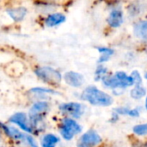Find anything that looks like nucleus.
<instances>
[{"label":"nucleus","instance_id":"f257e3e1","mask_svg":"<svg viewBox=\"0 0 147 147\" xmlns=\"http://www.w3.org/2000/svg\"><path fill=\"white\" fill-rule=\"evenodd\" d=\"M82 98L93 105L109 106L113 102L112 97L94 86L88 87L82 94Z\"/></svg>","mask_w":147,"mask_h":147},{"label":"nucleus","instance_id":"a211bd4d","mask_svg":"<svg viewBox=\"0 0 147 147\" xmlns=\"http://www.w3.org/2000/svg\"><path fill=\"white\" fill-rule=\"evenodd\" d=\"M115 111L120 115H128L132 117L139 116V112L137 109H129L127 108H120V109H116Z\"/></svg>","mask_w":147,"mask_h":147},{"label":"nucleus","instance_id":"20e7f679","mask_svg":"<svg viewBox=\"0 0 147 147\" xmlns=\"http://www.w3.org/2000/svg\"><path fill=\"white\" fill-rule=\"evenodd\" d=\"M81 127L72 119L66 118L63 120L60 126V134L65 140H70L76 134L81 132Z\"/></svg>","mask_w":147,"mask_h":147},{"label":"nucleus","instance_id":"423d86ee","mask_svg":"<svg viewBox=\"0 0 147 147\" xmlns=\"http://www.w3.org/2000/svg\"><path fill=\"white\" fill-rule=\"evenodd\" d=\"M101 142V137L99 134L90 130L84 134L78 141V146L79 147H94L98 145Z\"/></svg>","mask_w":147,"mask_h":147},{"label":"nucleus","instance_id":"ddd939ff","mask_svg":"<svg viewBox=\"0 0 147 147\" xmlns=\"http://www.w3.org/2000/svg\"><path fill=\"white\" fill-rule=\"evenodd\" d=\"M134 34L137 37L147 40V22L142 21L139 23H137L134 27Z\"/></svg>","mask_w":147,"mask_h":147},{"label":"nucleus","instance_id":"6ab92c4d","mask_svg":"<svg viewBox=\"0 0 147 147\" xmlns=\"http://www.w3.org/2000/svg\"><path fill=\"white\" fill-rule=\"evenodd\" d=\"M134 132L140 136L147 135V124H142V125H138L134 127Z\"/></svg>","mask_w":147,"mask_h":147},{"label":"nucleus","instance_id":"f3484780","mask_svg":"<svg viewBox=\"0 0 147 147\" xmlns=\"http://www.w3.org/2000/svg\"><path fill=\"white\" fill-rule=\"evenodd\" d=\"M146 95V90L141 84H137L135 85L134 89L131 91V96L133 98L135 99H140L142 96Z\"/></svg>","mask_w":147,"mask_h":147},{"label":"nucleus","instance_id":"412c9836","mask_svg":"<svg viewBox=\"0 0 147 147\" xmlns=\"http://www.w3.org/2000/svg\"><path fill=\"white\" fill-rule=\"evenodd\" d=\"M25 140L27 141V143L31 147H38V146L36 145L35 141L34 140V139L28 135H26V138H25Z\"/></svg>","mask_w":147,"mask_h":147},{"label":"nucleus","instance_id":"5701e85b","mask_svg":"<svg viewBox=\"0 0 147 147\" xmlns=\"http://www.w3.org/2000/svg\"><path fill=\"white\" fill-rule=\"evenodd\" d=\"M146 109H147V98H146Z\"/></svg>","mask_w":147,"mask_h":147},{"label":"nucleus","instance_id":"1a4fd4ad","mask_svg":"<svg viewBox=\"0 0 147 147\" xmlns=\"http://www.w3.org/2000/svg\"><path fill=\"white\" fill-rule=\"evenodd\" d=\"M65 80L67 84L73 87H80L84 82V77L81 74L74 71L66 72L65 74Z\"/></svg>","mask_w":147,"mask_h":147},{"label":"nucleus","instance_id":"6e6552de","mask_svg":"<svg viewBox=\"0 0 147 147\" xmlns=\"http://www.w3.org/2000/svg\"><path fill=\"white\" fill-rule=\"evenodd\" d=\"M9 121L11 123L16 124L18 127H20L22 130L32 133V128L30 127V124L28 121L27 115L24 113H16L14 115H12L9 119Z\"/></svg>","mask_w":147,"mask_h":147},{"label":"nucleus","instance_id":"4be33fe9","mask_svg":"<svg viewBox=\"0 0 147 147\" xmlns=\"http://www.w3.org/2000/svg\"><path fill=\"white\" fill-rule=\"evenodd\" d=\"M107 72V70L103 67H99L96 71V76L99 77V76H102L103 74H105Z\"/></svg>","mask_w":147,"mask_h":147},{"label":"nucleus","instance_id":"2eb2a0df","mask_svg":"<svg viewBox=\"0 0 147 147\" xmlns=\"http://www.w3.org/2000/svg\"><path fill=\"white\" fill-rule=\"evenodd\" d=\"M59 142V138L53 134H47L43 137L41 141L42 147H55Z\"/></svg>","mask_w":147,"mask_h":147},{"label":"nucleus","instance_id":"9d476101","mask_svg":"<svg viewBox=\"0 0 147 147\" xmlns=\"http://www.w3.org/2000/svg\"><path fill=\"white\" fill-rule=\"evenodd\" d=\"M122 21H123L122 12L119 9H114L110 13V15L108 18L109 24L113 28H117V27L121 26V24L122 23Z\"/></svg>","mask_w":147,"mask_h":147},{"label":"nucleus","instance_id":"f8f14e48","mask_svg":"<svg viewBox=\"0 0 147 147\" xmlns=\"http://www.w3.org/2000/svg\"><path fill=\"white\" fill-rule=\"evenodd\" d=\"M8 14L15 22H20L27 15V9L24 7L13 8L8 10Z\"/></svg>","mask_w":147,"mask_h":147},{"label":"nucleus","instance_id":"a878e982","mask_svg":"<svg viewBox=\"0 0 147 147\" xmlns=\"http://www.w3.org/2000/svg\"><path fill=\"white\" fill-rule=\"evenodd\" d=\"M146 147H147V146H146Z\"/></svg>","mask_w":147,"mask_h":147},{"label":"nucleus","instance_id":"393cba45","mask_svg":"<svg viewBox=\"0 0 147 147\" xmlns=\"http://www.w3.org/2000/svg\"><path fill=\"white\" fill-rule=\"evenodd\" d=\"M0 147H3V146H0Z\"/></svg>","mask_w":147,"mask_h":147},{"label":"nucleus","instance_id":"dca6fc26","mask_svg":"<svg viewBox=\"0 0 147 147\" xmlns=\"http://www.w3.org/2000/svg\"><path fill=\"white\" fill-rule=\"evenodd\" d=\"M98 51L102 53V56L100 57L98 62L99 63H103L106 62L110 57L111 55H113L114 51L110 48H107V47H98Z\"/></svg>","mask_w":147,"mask_h":147},{"label":"nucleus","instance_id":"b1692460","mask_svg":"<svg viewBox=\"0 0 147 147\" xmlns=\"http://www.w3.org/2000/svg\"><path fill=\"white\" fill-rule=\"evenodd\" d=\"M146 79H147V73H146Z\"/></svg>","mask_w":147,"mask_h":147},{"label":"nucleus","instance_id":"aec40b11","mask_svg":"<svg viewBox=\"0 0 147 147\" xmlns=\"http://www.w3.org/2000/svg\"><path fill=\"white\" fill-rule=\"evenodd\" d=\"M131 77H132V78H133L134 83L135 85H137V84H141V78H140V73H139L137 71H133Z\"/></svg>","mask_w":147,"mask_h":147},{"label":"nucleus","instance_id":"f03ea898","mask_svg":"<svg viewBox=\"0 0 147 147\" xmlns=\"http://www.w3.org/2000/svg\"><path fill=\"white\" fill-rule=\"evenodd\" d=\"M134 80L131 76H127L123 71H118L114 77L103 78V84L110 88H125L133 85Z\"/></svg>","mask_w":147,"mask_h":147},{"label":"nucleus","instance_id":"0eeeda50","mask_svg":"<svg viewBox=\"0 0 147 147\" xmlns=\"http://www.w3.org/2000/svg\"><path fill=\"white\" fill-rule=\"evenodd\" d=\"M59 109L69 115H71L72 117L78 118L83 114V107L81 104L77 102H69V103H64L59 106Z\"/></svg>","mask_w":147,"mask_h":147},{"label":"nucleus","instance_id":"4468645a","mask_svg":"<svg viewBox=\"0 0 147 147\" xmlns=\"http://www.w3.org/2000/svg\"><path fill=\"white\" fill-rule=\"evenodd\" d=\"M2 127L5 130V133L9 137H11L12 139H15V140H23L24 139L25 140L26 135L22 134L17 129H16V128H14L12 127H8V126H4V125H2Z\"/></svg>","mask_w":147,"mask_h":147},{"label":"nucleus","instance_id":"9b49d317","mask_svg":"<svg viewBox=\"0 0 147 147\" xmlns=\"http://www.w3.org/2000/svg\"><path fill=\"white\" fill-rule=\"evenodd\" d=\"M65 21V16L61 13H54L51 14L46 19V24L48 27H54L59 25L60 23Z\"/></svg>","mask_w":147,"mask_h":147},{"label":"nucleus","instance_id":"39448f33","mask_svg":"<svg viewBox=\"0 0 147 147\" xmlns=\"http://www.w3.org/2000/svg\"><path fill=\"white\" fill-rule=\"evenodd\" d=\"M48 109H49V105L46 102H39L34 103L32 106L29 113L30 124L36 126L41 121L42 115L46 113L48 110Z\"/></svg>","mask_w":147,"mask_h":147},{"label":"nucleus","instance_id":"7ed1b4c3","mask_svg":"<svg viewBox=\"0 0 147 147\" xmlns=\"http://www.w3.org/2000/svg\"><path fill=\"white\" fill-rule=\"evenodd\" d=\"M35 74L39 78L49 84H58L61 81V74L51 67H39L35 70Z\"/></svg>","mask_w":147,"mask_h":147}]
</instances>
